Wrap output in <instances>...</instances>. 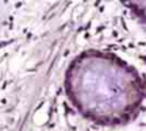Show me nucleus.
<instances>
[{"instance_id":"1","label":"nucleus","mask_w":146,"mask_h":131,"mask_svg":"<svg viewBox=\"0 0 146 131\" xmlns=\"http://www.w3.org/2000/svg\"><path fill=\"white\" fill-rule=\"evenodd\" d=\"M65 93L78 114L99 126H123L135 119L146 99V81L114 53L89 49L68 65Z\"/></svg>"},{"instance_id":"2","label":"nucleus","mask_w":146,"mask_h":131,"mask_svg":"<svg viewBox=\"0 0 146 131\" xmlns=\"http://www.w3.org/2000/svg\"><path fill=\"white\" fill-rule=\"evenodd\" d=\"M125 4L138 21L146 24V1H127Z\"/></svg>"}]
</instances>
